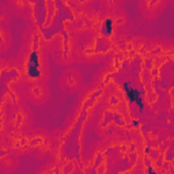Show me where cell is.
<instances>
[{
  "instance_id": "277c9868",
  "label": "cell",
  "mask_w": 174,
  "mask_h": 174,
  "mask_svg": "<svg viewBox=\"0 0 174 174\" xmlns=\"http://www.w3.org/2000/svg\"><path fill=\"white\" fill-rule=\"evenodd\" d=\"M27 72H29L30 78H38L40 76V69L38 68H30V69H27Z\"/></svg>"
},
{
  "instance_id": "6da1fadb",
  "label": "cell",
  "mask_w": 174,
  "mask_h": 174,
  "mask_svg": "<svg viewBox=\"0 0 174 174\" xmlns=\"http://www.w3.org/2000/svg\"><path fill=\"white\" fill-rule=\"evenodd\" d=\"M123 88L127 93V98L130 103H136L139 106V109L142 110L143 109V100H142V93L137 90L136 87H133L130 84V82H125L123 84Z\"/></svg>"
},
{
  "instance_id": "3957f363",
  "label": "cell",
  "mask_w": 174,
  "mask_h": 174,
  "mask_svg": "<svg viewBox=\"0 0 174 174\" xmlns=\"http://www.w3.org/2000/svg\"><path fill=\"white\" fill-rule=\"evenodd\" d=\"M40 65V61H38V55L37 52H33L29 57V63H27V69L30 68H38Z\"/></svg>"
},
{
  "instance_id": "7a4b0ae2",
  "label": "cell",
  "mask_w": 174,
  "mask_h": 174,
  "mask_svg": "<svg viewBox=\"0 0 174 174\" xmlns=\"http://www.w3.org/2000/svg\"><path fill=\"white\" fill-rule=\"evenodd\" d=\"M112 31H113V20H112V19H106L105 22L102 23L101 33H102V36L109 37V36L112 34Z\"/></svg>"
}]
</instances>
